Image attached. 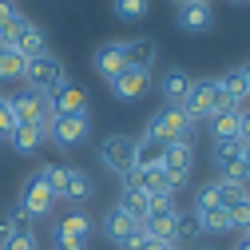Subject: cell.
Returning <instances> with one entry per match:
<instances>
[{
  "mask_svg": "<svg viewBox=\"0 0 250 250\" xmlns=\"http://www.w3.org/2000/svg\"><path fill=\"white\" fill-rule=\"evenodd\" d=\"M238 4H242V0H238Z\"/></svg>",
  "mask_w": 250,
  "mask_h": 250,
  "instance_id": "f6af8a7d",
  "label": "cell"
},
{
  "mask_svg": "<svg viewBox=\"0 0 250 250\" xmlns=\"http://www.w3.org/2000/svg\"><path fill=\"white\" fill-rule=\"evenodd\" d=\"M0 48L20 52L24 60H32V56L48 52V40H44V28H40L36 20H24V16H16V20H8L4 28H0Z\"/></svg>",
  "mask_w": 250,
  "mask_h": 250,
  "instance_id": "6da1fadb",
  "label": "cell"
},
{
  "mask_svg": "<svg viewBox=\"0 0 250 250\" xmlns=\"http://www.w3.org/2000/svg\"><path fill=\"white\" fill-rule=\"evenodd\" d=\"M147 80H151L147 72L123 68V72H119L115 80H107V83H111V96H115V100H127V104H131V100H139L143 91H147Z\"/></svg>",
  "mask_w": 250,
  "mask_h": 250,
  "instance_id": "4fadbf2b",
  "label": "cell"
},
{
  "mask_svg": "<svg viewBox=\"0 0 250 250\" xmlns=\"http://www.w3.org/2000/svg\"><path fill=\"white\" fill-rule=\"evenodd\" d=\"M175 24L183 28V32H207V28L214 24V16H210V8H207V4H195V0H187V4H179Z\"/></svg>",
  "mask_w": 250,
  "mask_h": 250,
  "instance_id": "2e32d148",
  "label": "cell"
},
{
  "mask_svg": "<svg viewBox=\"0 0 250 250\" xmlns=\"http://www.w3.org/2000/svg\"><path fill=\"white\" fill-rule=\"evenodd\" d=\"M179 214V210H175ZM175 214H147L143 218V234L155 238V242H163V246H179V234H175Z\"/></svg>",
  "mask_w": 250,
  "mask_h": 250,
  "instance_id": "e0dca14e",
  "label": "cell"
},
{
  "mask_svg": "<svg viewBox=\"0 0 250 250\" xmlns=\"http://www.w3.org/2000/svg\"><path fill=\"white\" fill-rule=\"evenodd\" d=\"M238 123H242V115H234V111L227 107V111H214V115L207 119V131H210L214 143H227V139H238Z\"/></svg>",
  "mask_w": 250,
  "mask_h": 250,
  "instance_id": "ffe728a7",
  "label": "cell"
},
{
  "mask_svg": "<svg viewBox=\"0 0 250 250\" xmlns=\"http://www.w3.org/2000/svg\"><path fill=\"white\" fill-rule=\"evenodd\" d=\"M175 234H179V242H199V238H203L199 214H195V210H179V214H175Z\"/></svg>",
  "mask_w": 250,
  "mask_h": 250,
  "instance_id": "484cf974",
  "label": "cell"
},
{
  "mask_svg": "<svg viewBox=\"0 0 250 250\" xmlns=\"http://www.w3.org/2000/svg\"><path fill=\"white\" fill-rule=\"evenodd\" d=\"M135 147H139V139H131V135H107L100 147V159L111 175L123 179L127 171H135Z\"/></svg>",
  "mask_w": 250,
  "mask_h": 250,
  "instance_id": "8992f818",
  "label": "cell"
},
{
  "mask_svg": "<svg viewBox=\"0 0 250 250\" xmlns=\"http://www.w3.org/2000/svg\"><path fill=\"white\" fill-rule=\"evenodd\" d=\"M191 131H195V119L187 115L183 107H171V104H167L159 115L147 123V135H143V139H155V143H175V139H191Z\"/></svg>",
  "mask_w": 250,
  "mask_h": 250,
  "instance_id": "3957f363",
  "label": "cell"
},
{
  "mask_svg": "<svg viewBox=\"0 0 250 250\" xmlns=\"http://www.w3.org/2000/svg\"><path fill=\"white\" fill-rule=\"evenodd\" d=\"M28 72V60L20 52H8V48H0V83H20Z\"/></svg>",
  "mask_w": 250,
  "mask_h": 250,
  "instance_id": "cb8c5ba5",
  "label": "cell"
},
{
  "mask_svg": "<svg viewBox=\"0 0 250 250\" xmlns=\"http://www.w3.org/2000/svg\"><path fill=\"white\" fill-rule=\"evenodd\" d=\"M16 127V115H12V104L0 96V139H8V131Z\"/></svg>",
  "mask_w": 250,
  "mask_h": 250,
  "instance_id": "4dcf8cb0",
  "label": "cell"
},
{
  "mask_svg": "<svg viewBox=\"0 0 250 250\" xmlns=\"http://www.w3.org/2000/svg\"><path fill=\"white\" fill-rule=\"evenodd\" d=\"M20 12H16V4H12V0H0V28H4L8 20H16Z\"/></svg>",
  "mask_w": 250,
  "mask_h": 250,
  "instance_id": "836d02e7",
  "label": "cell"
},
{
  "mask_svg": "<svg viewBox=\"0 0 250 250\" xmlns=\"http://www.w3.org/2000/svg\"><path fill=\"white\" fill-rule=\"evenodd\" d=\"M135 230H139V223H135L127 210H119V207H111V210H107V218H104V234H107L111 242H127Z\"/></svg>",
  "mask_w": 250,
  "mask_h": 250,
  "instance_id": "d6986e66",
  "label": "cell"
},
{
  "mask_svg": "<svg viewBox=\"0 0 250 250\" xmlns=\"http://www.w3.org/2000/svg\"><path fill=\"white\" fill-rule=\"evenodd\" d=\"M28 223H32V218H28L24 210H12L8 218H0V242H4V238H16V234H28V230H32Z\"/></svg>",
  "mask_w": 250,
  "mask_h": 250,
  "instance_id": "83f0119b",
  "label": "cell"
},
{
  "mask_svg": "<svg viewBox=\"0 0 250 250\" xmlns=\"http://www.w3.org/2000/svg\"><path fill=\"white\" fill-rule=\"evenodd\" d=\"M163 250H183V246H163Z\"/></svg>",
  "mask_w": 250,
  "mask_h": 250,
  "instance_id": "b9f144b4",
  "label": "cell"
},
{
  "mask_svg": "<svg viewBox=\"0 0 250 250\" xmlns=\"http://www.w3.org/2000/svg\"><path fill=\"white\" fill-rule=\"evenodd\" d=\"M56 250H87L83 242H76V238H64V234H56Z\"/></svg>",
  "mask_w": 250,
  "mask_h": 250,
  "instance_id": "e575fe53",
  "label": "cell"
},
{
  "mask_svg": "<svg viewBox=\"0 0 250 250\" xmlns=\"http://www.w3.org/2000/svg\"><path fill=\"white\" fill-rule=\"evenodd\" d=\"M24 80L32 83L36 91L52 96L56 87H64V83H68L64 60H60V56H52V52H40V56H32V60H28V72H24Z\"/></svg>",
  "mask_w": 250,
  "mask_h": 250,
  "instance_id": "277c9868",
  "label": "cell"
},
{
  "mask_svg": "<svg viewBox=\"0 0 250 250\" xmlns=\"http://www.w3.org/2000/svg\"><path fill=\"white\" fill-rule=\"evenodd\" d=\"M230 107V100L218 91V83L214 80H203V83H195L191 87V96H187V104H183V111L191 115L195 123H207L214 111H227Z\"/></svg>",
  "mask_w": 250,
  "mask_h": 250,
  "instance_id": "5b68a950",
  "label": "cell"
},
{
  "mask_svg": "<svg viewBox=\"0 0 250 250\" xmlns=\"http://www.w3.org/2000/svg\"><path fill=\"white\" fill-rule=\"evenodd\" d=\"M195 214H199V223H203V234H218V230H230V218H227V207H218L214 203V187H199V195H195Z\"/></svg>",
  "mask_w": 250,
  "mask_h": 250,
  "instance_id": "ba28073f",
  "label": "cell"
},
{
  "mask_svg": "<svg viewBox=\"0 0 250 250\" xmlns=\"http://www.w3.org/2000/svg\"><path fill=\"white\" fill-rule=\"evenodd\" d=\"M214 171H218V179H230V183H250V179H246V167H242V139L214 143Z\"/></svg>",
  "mask_w": 250,
  "mask_h": 250,
  "instance_id": "9c48e42d",
  "label": "cell"
},
{
  "mask_svg": "<svg viewBox=\"0 0 250 250\" xmlns=\"http://www.w3.org/2000/svg\"><path fill=\"white\" fill-rule=\"evenodd\" d=\"M123 56H127V68H135V72H147V76H151L159 48H155V40L139 36V40H123Z\"/></svg>",
  "mask_w": 250,
  "mask_h": 250,
  "instance_id": "9a60e30c",
  "label": "cell"
},
{
  "mask_svg": "<svg viewBox=\"0 0 250 250\" xmlns=\"http://www.w3.org/2000/svg\"><path fill=\"white\" fill-rule=\"evenodd\" d=\"M8 104H12L16 123H32V127H40V131H44V139H48V127H52L56 111H52V100L44 96V91H36V87H24L20 96H12Z\"/></svg>",
  "mask_w": 250,
  "mask_h": 250,
  "instance_id": "7a4b0ae2",
  "label": "cell"
},
{
  "mask_svg": "<svg viewBox=\"0 0 250 250\" xmlns=\"http://www.w3.org/2000/svg\"><path fill=\"white\" fill-rule=\"evenodd\" d=\"M227 218H230V230H238V234H246V230H250V191H246V199H242V203H234V207L227 210Z\"/></svg>",
  "mask_w": 250,
  "mask_h": 250,
  "instance_id": "f1b7e54d",
  "label": "cell"
},
{
  "mask_svg": "<svg viewBox=\"0 0 250 250\" xmlns=\"http://www.w3.org/2000/svg\"><path fill=\"white\" fill-rule=\"evenodd\" d=\"M123 68H127V56H123V40H107L96 48V72L104 80H115Z\"/></svg>",
  "mask_w": 250,
  "mask_h": 250,
  "instance_id": "7c38bea8",
  "label": "cell"
},
{
  "mask_svg": "<svg viewBox=\"0 0 250 250\" xmlns=\"http://www.w3.org/2000/svg\"><path fill=\"white\" fill-rule=\"evenodd\" d=\"M238 76H242V87H246V96H250V64H242Z\"/></svg>",
  "mask_w": 250,
  "mask_h": 250,
  "instance_id": "8d00e7d4",
  "label": "cell"
},
{
  "mask_svg": "<svg viewBox=\"0 0 250 250\" xmlns=\"http://www.w3.org/2000/svg\"><path fill=\"white\" fill-rule=\"evenodd\" d=\"M48 100H52V111H56V115H87V96H83L76 83L56 87Z\"/></svg>",
  "mask_w": 250,
  "mask_h": 250,
  "instance_id": "5bb4252c",
  "label": "cell"
},
{
  "mask_svg": "<svg viewBox=\"0 0 250 250\" xmlns=\"http://www.w3.org/2000/svg\"><path fill=\"white\" fill-rule=\"evenodd\" d=\"M8 143H12L20 155H36V151H40V143H44V131H40V127H32V123H16V127L8 131Z\"/></svg>",
  "mask_w": 250,
  "mask_h": 250,
  "instance_id": "7402d4cb",
  "label": "cell"
},
{
  "mask_svg": "<svg viewBox=\"0 0 250 250\" xmlns=\"http://www.w3.org/2000/svg\"><path fill=\"white\" fill-rule=\"evenodd\" d=\"M0 250H36V234L28 230V234H16V238H4Z\"/></svg>",
  "mask_w": 250,
  "mask_h": 250,
  "instance_id": "1f68e13d",
  "label": "cell"
},
{
  "mask_svg": "<svg viewBox=\"0 0 250 250\" xmlns=\"http://www.w3.org/2000/svg\"><path fill=\"white\" fill-rule=\"evenodd\" d=\"M91 179L83 175V171H76V167H68V175H64V187H60V199H72V203H87L91 199Z\"/></svg>",
  "mask_w": 250,
  "mask_h": 250,
  "instance_id": "44dd1931",
  "label": "cell"
},
{
  "mask_svg": "<svg viewBox=\"0 0 250 250\" xmlns=\"http://www.w3.org/2000/svg\"><path fill=\"white\" fill-rule=\"evenodd\" d=\"M179 207H175V195H155L151 199V214H175Z\"/></svg>",
  "mask_w": 250,
  "mask_h": 250,
  "instance_id": "d6a6232c",
  "label": "cell"
},
{
  "mask_svg": "<svg viewBox=\"0 0 250 250\" xmlns=\"http://www.w3.org/2000/svg\"><path fill=\"white\" fill-rule=\"evenodd\" d=\"M242 167H246V179H250V147L242 143Z\"/></svg>",
  "mask_w": 250,
  "mask_h": 250,
  "instance_id": "74e56055",
  "label": "cell"
},
{
  "mask_svg": "<svg viewBox=\"0 0 250 250\" xmlns=\"http://www.w3.org/2000/svg\"><path fill=\"white\" fill-rule=\"evenodd\" d=\"M203 250H210V246H203Z\"/></svg>",
  "mask_w": 250,
  "mask_h": 250,
  "instance_id": "ee69618b",
  "label": "cell"
},
{
  "mask_svg": "<svg viewBox=\"0 0 250 250\" xmlns=\"http://www.w3.org/2000/svg\"><path fill=\"white\" fill-rule=\"evenodd\" d=\"M234 250H250V242H238V246H234Z\"/></svg>",
  "mask_w": 250,
  "mask_h": 250,
  "instance_id": "f35d334b",
  "label": "cell"
},
{
  "mask_svg": "<svg viewBox=\"0 0 250 250\" xmlns=\"http://www.w3.org/2000/svg\"><path fill=\"white\" fill-rule=\"evenodd\" d=\"M91 131V119L87 115H56L52 127H48V139H56L60 147H80Z\"/></svg>",
  "mask_w": 250,
  "mask_h": 250,
  "instance_id": "30bf717a",
  "label": "cell"
},
{
  "mask_svg": "<svg viewBox=\"0 0 250 250\" xmlns=\"http://www.w3.org/2000/svg\"><path fill=\"white\" fill-rule=\"evenodd\" d=\"M56 207V195H52V187L40 179V175H32L24 183V195H20V210L28 214V218H40V214H48Z\"/></svg>",
  "mask_w": 250,
  "mask_h": 250,
  "instance_id": "8fae6325",
  "label": "cell"
},
{
  "mask_svg": "<svg viewBox=\"0 0 250 250\" xmlns=\"http://www.w3.org/2000/svg\"><path fill=\"white\" fill-rule=\"evenodd\" d=\"M115 207H119V210H127L135 223H143V218L151 214V195H143L139 187H123V195H119Z\"/></svg>",
  "mask_w": 250,
  "mask_h": 250,
  "instance_id": "603a6c76",
  "label": "cell"
},
{
  "mask_svg": "<svg viewBox=\"0 0 250 250\" xmlns=\"http://www.w3.org/2000/svg\"><path fill=\"white\" fill-rule=\"evenodd\" d=\"M163 171L171 175L175 187H183L195 171V147L191 139H175V143H163Z\"/></svg>",
  "mask_w": 250,
  "mask_h": 250,
  "instance_id": "52a82bcc",
  "label": "cell"
},
{
  "mask_svg": "<svg viewBox=\"0 0 250 250\" xmlns=\"http://www.w3.org/2000/svg\"><path fill=\"white\" fill-rule=\"evenodd\" d=\"M60 234H64V238H76V242H87V234H91V218L87 214H68L64 218V223H60Z\"/></svg>",
  "mask_w": 250,
  "mask_h": 250,
  "instance_id": "4316f807",
  "label": "cell"
},
{
  "mask_svg": "<svg viewBox=\"0 0 250 250\" xmlns=\"http://www.w3.org/2000/svg\"><path fill=\"white\" fill-rule=\"evenodd\" d=\"M191 87H195V80L187 76L183 68H171L167 76H163V100L171 104V107H183L187 104V96H191Z\"/></svg>",
  "mask_w": 250,
  "mask_h": 250,
  "instance_id": "ac0fdd59",
  "label": "cell"
},
{
  "mask_svg": "<svg viewBox=\"0 0 250 250\" xmlns=\"http://www.w3.org/2000/svg\"><path fill=\"white\" fill-rule=\"evenodd\" d=\"M238 139L250 147V111H246V115H242V123H238Z\"/></svg>",
  "mask_w": 250,
  "mask_h": 250,
  "instance_id": "d590c367",
  "label": "cell"
},
{
  "mask_svg": "<svg viewBox=\"0 0 250 250\" xmlns=\"http://www.w3.org/2000/svg\"><path fill=\"white\" fill-rule=\"evenodd\" d=\"M195 4H207V8H210V0H195Z\"/></svg>",
  "mask_w": 250,
  "mask_h": 250,
  "instance_id": "ab89813d",
  "label": "cell"
},
{
  "mask_svg": "<svg viewBox=\"0 0 250 250\" xmlns=\"http://www.w3.org/2000/svg\"><path fill=\"white\" fill-rule=\"evenodd\" d=\"M115 16L119 20H143L147 16V0H115Z\"/></svg>",
  "mask_w": 250,
  "mask_h": 250,
  "instance_id": "f546056e",
  "label": "cell"
},
{
  "mask_svg": "<svg viewBox=\"0 0 250 250\" xmlns=\"http://www.w3.org/2000/svg\"><path fill=\"white\" fill-rule=\"evenodd\" d=\"M242 242H250V230H246V234H242Z\"/></svg>",
  "mask_w": 250,
  "mask_h": 250,
  "instance_id": "60d3db41",
  "label": "cell"
},
{
  "mask_svg": "<svg viewBox=\"0 0 250 250\" xmlns=\"http://www.w3.org/2000/svg\"><path fill=\"white\" fill-rule=\"evenodd\" d=\"M175 4H187V0H175Z\"/></svg>",
  "mask_w": 250,
  "mask_h": 250,
  "instance_id": "7bdbcfd3",
  "label": "cell"
},
{
  "mask_svg": "<svg viewBox=\"0 0 250 250\" xmlns=\"http://www.w3.org/2000/svg\"><path fill=\"white\" fill-rule=\"evenodd\" d=\"M210 187H214V203L230 210L234 203H242V199H246V187H250V183H230V179H214Z\"/></svg>",
  "mask_w": 250,
  "mask_h": 250,
  "instance_id": "d4e9b609",
  "label": "cell"
}]
</instances>
